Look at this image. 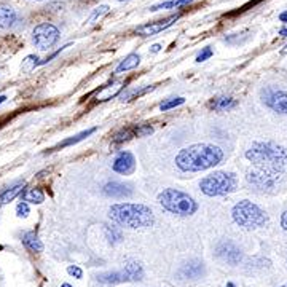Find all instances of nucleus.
<instances>
[{
    "mask_svg": "<svg viewBox=\"0 0 287 287\" xmlns=\"http://www.w3.org/2000/svg\"><path fill=\"white\" fill-rule=\"evenodd\" d=\"M22 190H24V184H18L11 188H7L2 195H0V207H4L5 204H8L10 201L15 200L18 195L22 193Z\"/></svg>",
    "mask_w": 287,
    "mask_h": 287,
    "instance_id": "obj_22",
    "label": "nucleus"
},
{
    "mask_svg": "<svg viewBox=\"0 0 287 287\" xmlns=\"http://www.w3.org/2000/svg\"><path fill=\"white\" fill-rule=\"evenodd\" d=\"M21 198L24 203H32V204H42L45 201V193L40 188H29L26 190Z\"/></svg>",
    "mask_w": 287,
    "mask_h": 287,
    "instance_id": "obj_21",
    "label": "nucleus"
},
{
    "mask_svg": "<svg viewBox=\"0 0 287 287\" xmlns=\"http://www.w3.org/2000/svg\"><path fill=\"white\" fill-rule=\"evenodd\" d=\"M231 217L234 224L246 230L260 228L268 224L267 212L249 200H241L240 203L234 204L231 209Z\"/></svg>",
    "mask_w": 287,
    "mask_h": 287,
    "instance_id": "obj_5",
    "label": "nucleus"
},
{
    "mask_svg": "<svg viewBox=\"0 0 287 287\" xmlns=\"http://www.w3.org/2000/svg\"><path fill=\"white\" fill-rule=\"evenodd\" d=\"M281 53H282V55H287V45L281 50Z\"/></svg>",
    "mask_w": 287,
    "mask_h": 287,
    "instance_id": "obj_39",
    "label": "nucleus"
},
{
    "mask_svg": "<svg viewBox=\"0 0 287 287\" xmlns=\"http://www.w3.org/2000/svg\"><path fill=\"white\" fill-rule=\"evenodd\" d=\"M212 55H214L212 48L211 46H206V48H203L200 51V55L197 56V62H204V61H207L209 58H212Z\"/></svg>",
    "mask_w": 287,
    "mask_h": 287,
    "instance_id": "obj_31",
    "label": "nucleus"
},
{
    "mask_svg": "<svg viewBox=\"0 0 287 287\" xmlns=\"http://www.w3.org/2000/svg\"><path fill=\"white\" fill-rule=\"evenodd\" d=\"M139 64H140V55L129 53L123 61H120V64L115 69V74H123V72H128V70H133L139 66Z\"/></svg>",
    "mask_w": 287,
    "mask_h": 287,
    "instance_id": "obj_19",
    "label": "nucleus"
},
{
    "mask_svg": "<svg viewBox=\"0 0 287 287\" xmlns=\"http://www.w3.org/2000/svg\"><path fill=\"white\" fill-rule=\"evenodd\" d=\"M238 106V101L230 96H217L209 102V107L216 112H228Z\"/></svg>",
    "mask_w": 287,
    "mask_h": 287,
    "instance_id": "obj_15",
    "label": "nucleus"
},
{
    "mask_svg": "<svg viewBox=\"0 0 287 287\" xmlns=\"http://www.w3.org/2000/svg\"><path fill=\"white\" fill-rule=\"evenodd\" d=\"M61 287H72V285H70V284H67V282H66V284H62V285H61Z\"/></svg>",
    "mask_w": 287,
    "mask_h": 287,
    "instance_id": "obj_41",
    "label": "nucleus"
},
{
    "mask_svg": "<svg viewBox=\"0 0 287 287\" xmlns=\"http://www.w3.org/2000/svg\"><path fill=\"white\" fill-rule=\"evenodd\" d=\"M262 101L273 112L287 115V93L285 91L276 89L273 86H267L265 89H262Z\"/></svg>",
    "mask_w": 287,
    "mask_h": 287,
    "instance_id": "obj_9",
    "label": "nucleus"
},
{
    "mask_svg": "<svg viewBox=\"0 0 287 287\" xmlns=\"http://www.w3.org/2000/svg\"><path fill=\"white\" fill-rule=\"evenodd\" d=\"M96 129H98V128H88V129H85V131H82V133H78V134H75V136H70V137H67V139H64L62 142L58 144L56 147L51 149V152L59 150V149H66V147H70V146H75V144L85 140L86 137H89L93 133H96Z\"/></svg>",
    "mask_w": 287,
    "mask_h": 287,
    "instance_id": "obj_16",
    "label": "nucleus"
},
{
    "mask_svg": "<svg viewBox=\"0 0 287 287\" xmlns=\"http://www.w3.org/2000/svg\"><path fill=\"white\" fill-rule=\"evenodd\" d=\"M247 182H249L251 185H254L255 188H260V190H270V188H275L282 176L281 174H273V173H267V171H262V169H252V171L247 173L246 176Z\"/></svg>",
    "mask_w": 287,
    "mask_h": 287,
    "instance_id": "obj_8",
    "label": "nucleus"
},
{
    "mask_svg": "<svg viewBox=\"0 0 287 287\" xmlns=\"http://www.w3.org/2000/svg\"><path fill=\"white\" fill-rule=\"evenodd\" d=\"M98 281L102 282V284H109V285H113V284H122V282H128L126 276L123 270L120 271H110V273H104V275H99L98 276Z\"/></svg>",
    "mask_w": 287,
    "mask_h": 287,
    "instance_id": "obj_20",
    "label": "nucleus"
},
{
    "mask_svg": "<svg viewBox=\"0 0 287 287\" xmlns=\"http://www.w3.org/2000/svg\"><path fill=\"white\" fill-rule=\"evenodd\" d=\"M180 18V15H171L164 19H160V21H153V22H149V24H142L136 29V34L140 35V37H153L156 34H160L163 31H166L168 28H171V26Z\"/></svg>",
    "mask_w": 287,
    "mask_h": 287,
    "instance_id": "obj_10",
    "label": "nucleus"
},
{
    "mask_svg": "<svg viewBox=\"0 0 287 287\" xmlns=\"http://www.w3.org/2000/svg\"><path fill=\"white\" fill-rule=\"evenodd\" d=\"M109 11H110L109 5H99L98 8L93 10V13H91L89 18L86 19V26H94L99 19H102L106 15H109Z\"/></svg>",
    "mask_w": 287,
    "mask_h": 287,
    "instance_id": "obj_26",
    "label": "nucleus"
},
{
    "mask_svg": "<svg viewBox=\"0 0 287 287\" xmlns=\"http://www.w3.org/2000/svg\"><path fill=\"white\" fill-rule=\"evenodd\" d=\"M158 203L163 209L176 216H193L198 211V203L195 201L188 193L177 190V188H164L158 193Z\"/></svg>",
    "mask_w": 287,
    "mask_h": 287,
    "instance_id": "obj_4",
    "label": "nucleus"
},
{
    "mask_svg": "<svg viewBox=\"0 0 287 287\" xmlns=\"http://www.w3.org/2000/svg\"><path fill=\"white\" fill-rule=\"evenodd\" d=\"M112 169L116 174H122V176H129L136 171V158L131 152L128 150H122L116 153L115 160L112 163Z\"/></svg>",
    "mask_w": 287,
    "mask_h": 287,
    "instance_id": "obj_11",
    "label": "nucleus"
},
{
    "mask_svg": "<svg viewBox=\"0 0 287 287\" xmlns=\"http://www.w3.org/2000/svg\"><path fill=\"white\" fill-rule=\"evenodd\" d=\"M153 126L149 125V123H140V125H134L133 126V133H134V137H147L150 134H153Z\"/></svg>",
    "mask_w": 287,
    "mask_h": 287,
    "instance_id": "obj_28",
    "label": "nucleus"
},
{
    "mask_svg": "<svg viewBox=\"0 0 287 287\" xmlns=\"http://www.w3.org/2000/svg\"><path fill=\"white\" fill-rule=\"evenodd\" d=\"M161 48H163L161 45L155 43V45H152V46H150V53H153V55H155V53H158V51H161Z\"/></svg>",
    "mask_w": 287,
    "mask_h": 287,
    "instance_id": "obj_35",
    "label": "nucleus"
},
{
    "mask_svg": "<svg viewBox=\"0 0 287 287\" xmlns=\"http://www.w3.org/2000/svg\"><path fill=\"white\" fill-rule=\"evenodd\" d=\"M16 216L18 217H28L29 216V204L21 201L18 206H16Z\"/></svg>",
    "mask_w": 287,
    "mask_h": 287,
    "instance_id": "obj_32",
    "label": "nucleus"
},
{
    "mask_svg": "<svg viewBox=\"0 0 287 287\" xmlns=\"http://www.w3.org/2000/svg\"><path fill=\"white\" fill-rule=\"evenodd\" d=\"M102 193L106 195L109 198H128L133 195V188L131 185L128 184H123V182H118V180H110L107 182L106 185L102 187Z\"/></svg>",
    "mask_w": 287,
    "mask_h": 287,
    "instance_id": "obj_12",
    "label": "nucleus"
},
{
    "mask_svg": "<svg viewBox=\"0 0 287 287\" xmlns=\"http://www.w3.org/2000/svg\"><path fill=\"white\" fill-rule=\"evenodd\" d=\"M123 273L128 279V282H137L144 279V270L139 262L136 260H129V262L123 267Z\"/></svg>",
    "mask_w": 287,
    "mask_h": 287,
    "instance_id": "obj_14",
    "label": "nucleus"
},
{
    "mask_svg": "<svg viewBox=\"0 0 287 287\" xmlns=\"http://www.w3.org/2000/svg\"><path fill=\"white\" fill-rule=\"evenodd\" d=\"M59 37H61V32L55 24L42 22L35 26V29L32 32V43L40 51H46L58 43Z\"/></svg>",
    "mask_w": 287,
    "mask_h": 287,
    "instance_id": "obj_7",
    "label": "nucleus"
},
{
    "mask_svg": "<svg viewBox=\"0 0 287 287\" xmlns=\"http://www.w3.org/2000/svg\"><path fill=\"white\" fill-rule=\"evenodd\" d=\"M279 21L287 24V11H282V13H281V15H279Z\"/></svg>",
    "mask_w": 287,
    "mask_h": 287,
    "instance_id": "obj_36",
    "label": "nucleus"
},
{
    "mask_svg": "<svg viewBox=\"0 0 287 287\" xmlns=\"http://www.w3.org/2000/svg\"><path fill=\"white\" fill-rule=\"evenodd\" d=\"M281 287H287V284H284V285H281Z\"/></svg>",
    "mask_w": 287,
    "mask_h": 287,
    "instance_id": "obj_42",
    "label": "nucleus"
},
{
    "mask_svg": "<svg viewBox=\"0 0 287 287\" xmlns=\"http://www.w3.org/2000/svg\"><path fill=\"white\" fill-rule=\"evenodd\" d=\"M5 101H7V96H0V106H2Z\"/></svg>",
    "mask_w": 287,
    "mask_h": 287,
    "instance_id": "obj_38",
    "label": "nucleus"
},
{
    "mask_svg": "<svg viewBox=\"0 0 287 287\" xmlns=\"http://www.w3.org/2000/svg\"><path fill=\"white\" fill-rule=\"evenodd\" d=\"M227 287H236L233 282H227Z\"/></svg>",
    "mask_w": 287,
    "mask_h": 287,
    "instance_id": "obj_40",
    "label": "nucleus"
},
{
    "mask_svg": "<svg viewBox=\"0 0 287 287\" xmlns=\"http://www.w3.org/2000/svg\"><path fill=\"white\" fill-rule=\"evenodd\" d=\"M200 188L206 197H227L238 190V177L230 171H216L201 179Z\"/></svg>",
    "mask_w": 287,
    "mask_h": 287,
    "instance_id": "obj_6",
    "label": "nucleus"
},
{
    "mask_svg": "<svg viewBox=\"0 0 287 287\" xmlns=\"http://www.w3.org/2000/svg\"><path fill=\"white\" fill-rule=\"evenodd\" d=\"M217 254L228 264H236L238 260H241V251L231 243H222L217 247Z\"/></svg>",
    "mask_w": 287,
    "mask_h": 287,
    "instance_id": "obj_13",
    "label": "nucleus"
},
{
    "mask_svg": "<svg viewBox=\"0 0 287 287\" xmlns=\"http://www.w3.org/2000/svg\"><path fill=\"white\" fill-rule=\"evenodd\" d=\"M279 35H282V37H287V28H282V29H279Z\"/></svg>",
    "mask_w": 287,
    "mask_h": 287,
    "instance_id": "obj_37",
    "label": "nucleus"
},
{
    "mask_svg": "<svg viewBox=\"0 0 287 287\" xmlns=\"http://www.w3.org/2000/svg\"><path fill=\"white\" fill-rule=\"evenodd\" d=\"M246 158L257 169L267 173L282 176L287 171V149L278 142H254L246 150Z\"/></svg>",
    "mask_w": 287,
    "mask_h": 287,
    "instance_id": "obj_2",
    "label": "nucleus"
},
{
    "mask_svg": "<svg viewBox=\"0 0 287 287\" xmlns=\"http://www.w3.org/2000/svg\"><path fill=\"white\" fill-rule=\"evenodd\" d=\"M37 66H40V59H38L37 56H34V55H29L28 58L22 61V70L28 72V74L32 72Z\"/></svg>",
    "mask_w": 287,
    "mask_h": 287,
    "instance_id": "obj_30",
    "label": "nucleus"
},
{
    "mask_svg": "<svg viewBox=\"0 0 287 287\" xmlns=\"http://www.w3.org/2000/svg\"><path fill=\"white\" fill-rule=\"evenodd\" d=\"M22 244L32 252H42L43 251V243L40 241V238H38V234L35 231H26L22 234Z\"/></svg>",
    "mask_w": 287,
    "mask_h": 287,
    "instance_id": "obj_17",
    "label": "nucleus"
},
{
    "mask_svg": "<svg viewBox=\"0 0 287 287\" xmlns=\"http://www.w3.org/2000/svg\"><path fill=\"white\" fill-rule=\"evenodd\" d=\"M67 273H69L70 276L77 278V279L83 278V271H82V268H80V267H77V265H70V267L67 268Z\"/></svg>",
    "mask_w": 287,
    "mask_h": 287,
    "instance_id": "obj_33",
    "label": "nucleus"
},
{
    "mask_svg": "<svg viewBox=\"0 0 287 287\" xmlns=\"http://www.w3.org/2000/svg\"><path fill=\"white\" fill-rule=\"evenodd\" d=\"M133 137H134L133 126H129V128H123V129H120V131L113 136V142H115V144H123V142L131 140Z\"/></svg>",
    "mask_w": 287,
    "mask_h": 287,
    "instance_id": "obj_29",
    "label": "nucleus"
},
{
    "mask_svg": "<svg viewBox=\"0 0 287 287\" xmlns=\"http://www.w3.org/2000/svg\"><path fill=\"white\" fill-rule=\"evenodd\" d=\"M224 160V150L214 144H193L176 155V166L182 173H201Z\"/></svg>",
    "mask_w": 287,
    "mask_h": 287,
    "instance_id": "obj_1",
    "label": "nucleus"
},
{
    "mask_svg": "<svg viewBox=\"0 0 287 287\" xmlns=\"http://www.w3.org/2000/svg\"><path fill=\"white\" fill-rule=\"evenodd\" d=\"M104 233H106V238L110 244H116L123 240V233L118 227L115 225H104Z\"/></svg>",
    "mask_w": 287,
    "mask_h": 287,
    "instance_id": "obj_25",
    "label": "nucleus"
},
{
    "mask_svg": "<svg viewBox=\"0 0 287 287\" xmlns=\"http://www.w3.org/2000/svg\"><path fill=\"white\" fill-rule=\"evenodd\" d=\"M109 217L116 225L126 228H149L155 224V214L146 204L116 203L109 209Z\"/></svg>",
    "mask_w": 287,
    "mask_h": 287,
    "instance_id": "obj_3",
    "label": "nucleus"
},
{
    "mask_svg": "<svg viewBox=\"0 0 287 287\" xmlns=\"http://www.w3.org/2000/svg\"><path fill=\"white\" fill-rule=\"evenodd\" d=\"M120 2H123V0H120Z\"/></svg>",
    "mask_w": 287,
    "mask_h": 287,
    "instance_id": "obj_43",
    "label": "nucleus"
},
{
    "mask_svg": "<svg viewBox=\"0 0 287 287\" xmlns=\"http://www.w3.org/2000/svg\"><path fill=\"white\" fill-rule=\"evenodd\" d=\"M281 227L284 231H287V211L282 212V216H281Z\"/></svg>",
    "mask_w": 287,
    "mask_h": 287,
    "instance_id": "obj_34",
    "label": "nucleus"
},
{
    "mask_svg": "<svg viewBox=\"0 0 287 287\" xmlns=\"http://www.w3.org/2000/svg\"><path fill=\"white\" fill-rule=\"evenodd\" d=\"M184 104H185V98H180V96H177V98H168V99H164L160 104V110L161 112H168V110L176 109L179 106H184Z\"/></svg>",
    "mask_w": 287,
    "mask_h": 287,
    "instance_id": "obj_27",
    "label": "nucleus"
},
{
    "mask_svg": "<svg viewBox=\"0 0 287 287\" xmlns=\"http://www.w3.org/2000/svg\"><path fill=\"white\" fill-rule=\"evenodd\" d=\"M155 89V86L152 85V86H144V88H134V89H126V91H123V93H120V99L122 101H133V99H136V98H140V96H144V94H147V93H150V91H153Z\"/></svg>",
    "mask_w": 287,
    "mask_h": 287,
    "instance_id": "obj_23",
    "label": "nucleus"
},
{
    "mask_svg": "<svg viewBox=\"0 0 287 287\" xmlns=\"http://www.w3.org/2000/svg\"><path fill=\"white\" fill-rule=\"evenodd\" d=\"M195 2V0H168V2H161V4H156L152 5L149 10L150 11H158V10H168V8H177V7H184Z\"/></svg>",
    "mask_w": 287,
    "mask_h": 287,
    "instance_id": "obj_24",
    "label": "nucleus"
},
{
    "mask_svg": "<svg viewBox=\"0 0 287 287\" xmlns=\"http://www.w3.org/2000/svg\"><path fill=\"white\" fill-rule=\"evenodd\" d=\"M16 22V11L8 5H0V28L10 29Z\"/></svg>",
    "mask_w": 287,
    "mask_h": 287,
    "instance_id": "obj_18",
    "label": "nucleus"
}]
</instances>
